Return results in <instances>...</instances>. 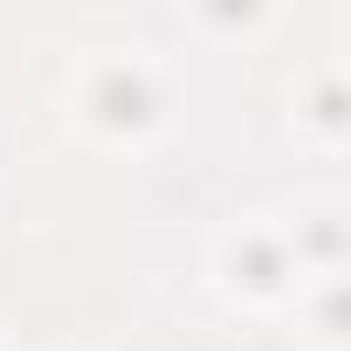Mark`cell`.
Returning <instances> with one entry per match:
<instances>
[]
</instances>
